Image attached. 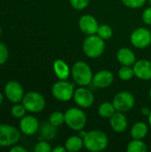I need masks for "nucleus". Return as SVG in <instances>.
<instances>
[{
    "mask_svg": "<svg viewBox=\"0 0 151 152\" xmlns=\"http://www.w3.org/2000/svg\"><path fill=\"white\" fill-rule=\"evenodd\" d=\"M1 36H2V28L0 26V38H1Z\"/></svg>",
    "mask_w": 151,
    "mask_h": 152,
    "instance_id": "39",
    "label": "nucleus"
},
{
    "mask_svg": "<svg viewBox=\"0 0 151 152\" xmlns=\"http://www.w3.org/2000/svg\"><path fill=\"white\" fill-rule=\"evenodd\" d=\"M122 3L128 8L131 9H137L142 7L147 0H121Z\"/></svg>",
    "mask_w": 151,
    "mask_h": 152,
    "instance_id": "30",
    "label": "nucleus"
},
{
    "mask_svg": "<svg viewBox=\"0 0 151 152\" xmlns=\"http://www.w3.org/2000/svg\"><path fill=\"white\" fill-rule=\"evenodd\" d=\"M150 98L151 99V88H150Z\"/></svg>",
    "mask_w": 151,
    "mask_h": 152,
    "instance_id": "40",
    "label": "nucleus"
},
{
    "mask_svg": "<svg viewBox=\"0 0 151 152\" xmlns=\"http://www.w3.org/2000/svg\"><path fill=\"white\" fill-rule=\"evenodd\" d=\"M10 151L11 152H26L27 150L25 148H23L22 146H20V145H13L11 147L10 149Z\"/></svg>",
    "mask_w": 151,
    "mask_h": 152,
    "instance_id": "33",
    "label": "nucleus"
},
{
    "mask_svg": "<svg viewBox=\"0 0 151 152\" xmlns=\"http://www.w3.org/2000/svg\"><path fill=\"white\" fill-rule=\"evenodd\" d=\"M90 1L91 0H69L71 7L74 8L75 10H78V11L85 9L89 5Z\"/></svg>",
    "mask_w": 151,
    "mask_h": 152,
    "instance_id": "29",
    "label": "nucleus"
},
{
    "mask_svg": "<svg viewBox=\"0 0 151 152\" xmlns=\"http://www.w3.org/2000/svg\"><path fill=\"white\" fill-rule=\"evenodd\" d=\"M142 19L145 24L151 26V5L143 11L142 15Z\"/></svg>",
    "mask_w": 151,
    "mask_h": 152,
    "instance_id": "32",
    "label": "nucleus"
},
{
    "mask_svg": "<svg viewBox=\"0 0 151 152\" xmlns=\"http://www.w3.org/2000/svg\"><path fill=\"white\" fill-rule=\"evenodd\" d=\"M9 58V51L7 46L0 42V66L4 64Z\"/></svg>",
    "mask_w": 151,
    "mask_h": 152,
    "instance_id": "31",
    "label": "nucleus"
},
{
    "mask_svg": "<svg viewBox=\"0 0 151 152\" xmlns=\"http://www.w3.org/2000/svg\"><path fill=\"white\" fill-rule=\"evenodd\" d=\"M133 69L134 71V76L144 81H148L151 79V61L146 59H142L136 61L133 65Z\"/></svg>",
    "mask_w": 151,
    "mask_h": 152,
    "instance_id": "15",
    "label": "nucleus"
},
{
    "mask_svg": "<svg viewBox=\"0 0 151 152\" xmlns=\"http://www.w3.org/2000/svg\"><path fill=\"white\" fill-rule=\"evenodd\" d=\"M131 44L138 48L144 49L150 45L151 44V31L147 28L140 27L135 28L130 36Z\"/></svg>",
    "mask_w": 151,
    "mask_h": 152,
    "instance_id": "9",
    "label": "nucleus"
},
{
    "mask_svg": "<svg viewBox=\"0 0 151 152\" xmlns=\"http://www.w3.org/2000/svg\"><path fill=\"white\" fill-rule=\"evenodd\" d=\"M148 120H149V124L151 126V111L150 113L149 114V116H148Z\"/></svg>",
    "mask_w": 151,
    "mask_h": 152,
    "instance_id": "38",
    "label": "nucleus"
},
{
    "mask_svg": "<svg viewBox=\"0 0 151 152\" xmlns=\"http://www.w3.org/2000/svg\"><path fill=\"white\" fill-rule=\"evenodd\" d=\"M65 124L74 131L83 130L87 123L86 114L79 108H69L64 113Z\"/></svg>",
    "mask_w": 151,
    "mask_h": 152,
    "instance_id": "4",
    "label": "nucleus"
},
{
    "mask_svg": "<svg viewBox=\"0 0 151 152\" xmlns=\"http://www.w3.org/2000/svg\"><path fill=\"white\" fill-rule=\"evenodd\" d=\"M4 92L6 99L12 103L21 102L25 95L22 86L15 80H10L5 84Z\"/></svg>",
    "mask_w": 151,
    "mask_h": 152,
    "instance_id": "10",
    "label": "nucleus"
},
{
    "mask_svg": "<svg viewBox=\"0 0 151 152\" xmlns=\"http://www.w3.org/2000/svg\"><path fill=\"white\" fill-rule=\"evenodd\" d=\"M40 132H41V136L43 140L50 141L55 137L56 133H57V127L53 126L50 122H46L41 126Z\"/></svg>",
    "mask_w": 151,
    "mask_h": 152,
    "instance_id": "22",
    "label": "nucleus"
},
{
    "mask_svg": "<svg viewBox=\"0 0 151 152\" xmlns=\"http://www.w3.org/2000/svg\"><path fill=\"white\" fill-rule=\"evenodd\" d=\"M21 103L26 108L27 111L31 113H39L45 108V99L38 92L31 91L25 94Z\"/></svg>",
    "mask_w": 151,
    "mask_h": 152,
    "instance_id": "5",
    "label": "nucleus"
},
{
    "mask_svg": "<svg viewBox=\"0 0 151 152\" xmlns=\"http://www.w3.org/2000/svg\"><path fill=\"white\" fill-rule=\"evenodd\" d=\"M78 132H79L78 135H79V136H81L82 138H84V136L85 135L86 132H85V131H83V130H80V131H78Z\"/></svg>",
    "mask_w": 151,
    "mask_h": 152,
    "instance_id": "36",
    "label": "nucleus"
},
{
    "mask_svg": "<svg viewBox=\"0 0 151 152\" xmlns=\"http://www.w3.org/2000/svg\"><path fill=\"white\" fill-rule=\"evenodd\" d=\"M112 103L116 109V111L125 113L130 111L134 107L135 98L131 93L122 91L114 96Z\"/></svg>",
    "mask_w": 151,
    "mask_h": 152,
    "instance_id": "8",
    "label": "nucleus"
},
{
    "mask_svg": "<svg viewBox=\"0 0 151 152\" xmlns=\"http://www.w3.org/2000/svg\"><path fill=\"white\" fill-rule=\"evenodd\" d=\"M105 51V40L99 36L90 35L83 42V52L91 59H96L102 55Z\"/></svg>",
    "mask_w": 151,
    "mask_h": 152,
    "instance_id": "3",
    "label": "nucleus"
},
{
    "mask_svg": "<svg viewBox=\"0 0 151 152\" xmlns=\"http://www.w3.org/2000/svg\"><path fill=\"white\" fill-rule=\"evenodd\" d=\"M53 68L55 76L60 80H67L71 74V69H69V66L61 59L55 60Z\"/></svg>",
    "mask_w": 151,
    "mask_h": 152,
    "instance_id": "18",
    "label": "nucleus"
},
{
    "mask_svg": "<svg viewBox=\"0 0 151 152\" xmlns=\"http://www.w3.org/2000/svg\"><path fill=\"white\" fill-rule=\"evenodd\" d=\"M27 110L22 103H13V106L11 109V114L14 118L20 119L26 116Z\"/></svg>",
    "mask_w": 151,
    "mask_h": 152,
    "instance_id": "27",
    "label": "nucleus"
},
{
    "mask_svg": "<svg viewBox=\"0 0 151 152\" xmlns=\"http://www.w3.org/2000/svg\"><path fill=\"white\" fill-rule=\"evenodd\" d=\"M49 122L56 127L62 126L65 123L64 113H62L61 111H53V113H51V115L49 117Z\"/></svg>",
    "mask_w": 151,
    "mask_h": 152,
    "instance_id": "26",
    "label": "nucleus"
},
{
    "mask_svg": "<svg viewBox=\"0 0 151 152\" xmlns=\"http://www.w3.org/2000/svg\"><path fill=\"white\" fill-rule=\"evenodd\" d=\"M109 124L114 132L121 134L126 130L128 126V121L125 113L116 111L109 118Z\"/></svg>",
    "mask_w": 151,
    "mask_h": 152,
    "instance_id": "16",
    "label": "nucleus"
},
{
    "mask_svg": "<svg viewBox=\"0 0 151 152\" xmlns=\"http://www.w3.org/2000/svg\"><path fill=\"white\" fill-rule=\"evenodd\" d=\"M116 112V109L112 102H103L98 107V114L102 118H110L111 116Z\"/></svg>",
    "mask_w": 151,
    "mask_h": 152,
    "instance_id": "21",
    "label": "nucleus"
},
{
    "mask_svg": "<svg viewBox=\"0 0 151 152\" xmlns=\"http://www.w3.org/2000/svg\"><path fill=\"white\" fill-rule=\"evenodd\" d=\"M149 3H150V4L151 5V0H149Z\"/></svg>",
    "mask_w": 151,
    "mask_h": 152,
    "instance_id": "41",
    "label": "nucleus"
},
{
    "mask_svg": "<svg viewBox=\"0 0 151 152\" xmlns=\"http://www.w3.org/2000/svg\"><path fill=\"white\" fill-rule=\"evenodd\" d=\"M53 152H65L67 151L65 146H56L55 148L53 149Z\"/></svg>",
    "mask_w": 151,
    "mask_h": 152,
    "instance_id": "34",
    "label": "nucleus"
},
{
    "mask_svg": "<svg viewBox=\"0 0 151 152\" xmlns=\"http://www.w3.org/2000/svg\"><path fill=\"white\" fill-rule=\"evenodd\" d=\"M3 102H4V95L0 93V106L3 103Z\"/></svg>",
    "mask_w": 151,
    "mask_h": 152,
    "instance_id": "37",
    "label": "nucleus"
},
{
    "mask_svg": "<svg viewBox=\"0 0 151 152\" xmlns=\"http://www.w3.org/2000/svg\"><path fill=\"white\" fill-rule=\"evenodd\" d=\"M39 130V122L36 118L31 115H26L20 121V131L27 135L31 136L36 134Z\"/></svg>",
    "mask_w": 151,
    "mask_h": 152,
    "instance_id": "13",
    "label": "nucleus"
},
{
    "mask_svg": "<svg viewBox=\"0 0 151 152\" xmlns=\"http://www.w3.org/2000/svg\"><path fill=\"white\" fill-rule=\"evenodd\" d=\"M99 22L96 18L92 14H84L78 20V27L80 30L87 35H95L99 28Z\"/></svg>",
    "mask_w": 151,
    "mask_h": 152,
    "instance_id": "12",
    "label": "nucleus"
},
{
    "mask_svg": "<svg viewBox=\"0 0 151 152\" xmlns=\"http://www.w3.org/2000/svg\"><path fill=\"white\" fill-rule=\"evenodd\" d=\"M73 80L79 86H87L92 84L93 74L91 67L85 61H78L74 63L71 69Z\"/></svg>",
    "mask_w": 151,
    "mask_h": 152,
    "instance_id": "2",
    "label": "nucleus"
},
{
    "mask_svg": "<svg viewBox=\"0 0 151 152\" xmlns=\"http://www.w3.org/2000/svg\"><path fill=\"white\" fill-rule=\"evenodd\" d=\"M83 140L84 147L92 152L102 151L109 145L108 135L101 130H91L86 132Z\"/></svg>",
    "mask_w": 151,
    "mask_h": 152,
    "instance_id": "1",
    "label": "nucleus"
},
{
    "mask_svg": "<svg viewBox=\"0 0 151 152\" xmlns=\"http://www.w3.org/2000/svg\"><path fill=\"white\" fill-rule=\"evenodd\" d=\"M117 59L123 66H133L136 61L135 53L127 47H122L117 51Z\"/></svg>",
    "mask_w": 151,
    "mask_h": 152,
    "instance_id": "17",
    "label": "nucleus"
},
{
    "mask_svg": "<svg viewBox=\"0 0 151 152\" xmlns=\"http://www.w3.org/2000/svg\"><path fill=\"white\" fill-rule=\"evenodd\" d=\"M73 100L78 107L82 109H87L93 104L94 95L90 89L86 88L85 86H80L75 89Z\"/></svg>",
    "mask_w": 151,
    "mask_h": 152,
    "instance_id": "11",
    "label": "nucleus"
},
{
    "mask_svg": "<svg viewBox=\"0 0 151 152\" xmlns=\"http://www.w3.org/2000/svg\"><path fill=\"white\" fill-rule=\"evenodd\" d=\"M141 111H142V113L144 116H147V117H148L149 114L150 113L151 110L148 108V107H143V108H142V110H141Z\"/></svg>",
    "mask_w": 151,
    "mask_h": 152,
    "instance_id": "35",
    "label": "nucleus"
},
{
    "mask_svg": "<svg viewBox=\"0 0 151 152\" xmlns=\"http://www.w3.org/2000/svg\"><path fill=\"white\" fill-rule=\"evenodd\" d=\"M126 151L128 152H147L148 147L142 140L133 139L127 144Z\"/></svg>",
    "mask_w": 151,
    "mask_h": 152,
    "instance_id": "23",
    "label": "nucleus"
},
{
    "mask_svg": "<svg viewBox=\"0 0 151 152\" xmlns=\"http://www.w3.org/2000/svg\"><path fill=\"white\" fill-rule=\"evenodd\" d=\"M52 94L59 102H69L73 98L75 87L72 83L67 80L55 82L52 86Z\"/></svg>",
    "mask_w": 151,
    "mask_h": 152,
    "instance_id": "6",
    "label": "nucleus"
},
{
    "mask_svg": "<svg viewBox=\"0 0 151 152\" xmlns=\"http://www.w3.org/2000/svg\"><path fill=\"white\" fill-rule=\"evenodd\" d=\"M20 131L9 124H0V147H12L20 139Z\"/></svg>",
    "mask_w": 151,
    "mask_h": 152,
    "instance_id": "7",
    "label": "nucleus"
},
{
    "mask_svg": "<svg viewBox=\"0 0 151 152\" xmlns=\"http://www.w3.org/2000/svg\"><path fill=\"white\" fill-rule=\"evenodd\" d=\"M34 151L36 152H51L53 151V149L48 141L42 140L35 145Z\"/></svg>",
    "mask_w": 151,
    "mask_h": 152,
    "instance_id": "28",
    "label": "nucleus"
},
{
    "mask_svg": "<svg viewBox=\"0 0 151 152\" xmlns=\"http://www.w3.org/2000/svg\"><path fill=\"white\" fill-rule=\"evenodd\" d=\"M149 133V126L142 121L136 122L131 128V136L133 139L143 140Z\"/></svg>",
    "mask_w": 151,
    "mask_h": 152,
    "instance_id": "19",
    "label": "nucleus"
},
{
    "mask_svg": "<svg viewBox=\"0 0 151 152\" xmlns=\"http://www.w3.org/2000/svg\"><path fill=\"white\" fill-rule=\"evenodd\" d=\"M96 35L99 36L103 40H109L113 36V29L108 24H102L99 26Z\"/></svg>",
    "mask_w": 151,
    "mask_h": 152,
    "instance_id": "25",
    "label": "nucleus"
},
{
    "mask_svg": "<svg viewBox=\"0 0 151 152\" xmlns=\"http://www.w3.org/2000/svg\"><path fill=\"white\" fill-rule=\"evenodd\" d=\"M84 147V140L79 135H71L65 142V148L67 151H79Z\"/></svg>",
    "mask_w": 151,
    "mask_h": 152,
    "instance_id": "20",
    "label": "nucleus"
},
{
    "mask_svg": "<svg viewBox=\"0 0 151 152\" xmlns=\"http://www.w3.org/2000/svg\"><path fill=\"white\" fill-rule=\"evenodd\" d=\"M114 81V74L110 70L102 69L93 75L92 85L96 88L104 89L109 87Z\"/></svg>",
    "mask_w": 151,
    "mask_h": 152,
    "instance_id": "14",
    "label": "nucleus"
},
{
    "mask_svg": "<svg viewBox=\"0 0 151 152\" xmlns=\"http://www.w3.org/2000/svg\"><path fill=\"white\" fill-rule=\"evenodd\" d=\"M118 77L123 81H129L134 77V71L133 66H123L118 69Z\"/></svg>",
    "mask_w": 151,
    "mask_h": 152,
    "instance_id": "24",
    "label": "nucleus"
}]
</instances>
